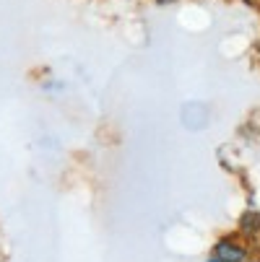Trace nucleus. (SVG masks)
<instances>
[{"instance_id":"nucleus-1","label":"nucleus","mask_w":260,"mask_h":262,"mask_svg":"<svg viewBox=\"0 0 260 262\" xmlns=\"http://www.w3.org/2000/svg\"><path fill=\"white\" fill-rule=\"evenodd\" d=\"M211 254L218 257L221 262H252V249L247 247V242L237 236H221L213 244Z\"/></svg>"},{"instance_id":"nucleus-2","label":"nucleus","mask_w":260,"mask_h":262,"mask_svg":"<svg viewBox=\"0 0 260 262\" xmlns=\"http://www.w3.org/2000/svg\"><path fill=\"white\" fill-rule=\"evenodd\" d=\"M239 236L247 239V247L257 244V239H260V213L250 210V213L242 215V221H239Z\"/></svg>"},{"instance_id":"nucleus-3","label":"nucleus","mask_w":260,"mask_h":262,"mask_svg":"<svg viewBox=\"0 0 260 262\" xmlns=\"http://www.w3.org/2000/svg\"><path fill=\"white\" fill-rule=\"evenodd\" d=\"M206 262H221V259H218V257H213V254H211V257H208V259H206Z\"/></svg>"},{"instance_id":"nucleus-4","label":"nucleus","mask_w":260,"mask_h":262,"mask_svg":"<svg viewBox=\"0 0 260 262\" xmlns=\"http://www.w3.org/2000/svg\"><path fill=\"white\" fill-rule=\"evenodd\" d=\"M156 3H162V6H164V3H174V0H156Z\"/></svg>"},{"instance_id":"nucleus-5","label":"nucleus","mask_w":260,"mask_h":262,"mask_svg":"<svg viewBox=\"0 0 260 262\" xmlns=\"http://www.w3.org/2000/svg\"><path fill=\"white\" fill-rule=\"evenodd\" d=\"M242 3H255V0H242Z\"/></svg>"}]
</instances>
